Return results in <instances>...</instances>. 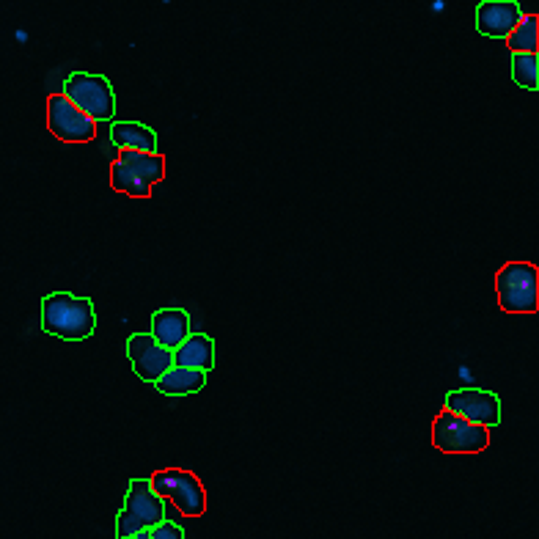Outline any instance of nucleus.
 Instances as JSON below:
<instances>
[{"instance_id":"20","label":"nucleus","mask_w":539,"mask_h":539,"mask_svg":"<svg viewBox=\"0 0 539 539\" xmlns=\"http://www.w3.org/2000/svg\"><path fill=\"white\" fill-rule=\"evenodd\" d=\"M127 539H149V531H141V534H132V537Z\"/></svg>"},{"instance_id":"4","label":"nucleus","mask_w":539,"mask_h":539,"mask_svg":"<svg viewBox=\"0 0 539 539\" xmlns=\"http://www.w3.org/2000/svg\"><path fill=\"white\" fill-rule=\"evenodd\" d=\"M149 487L157 498H168L185 517H201L207 509V493L196 473L182 468H165L149 479Z\"/></svg>"},{"instance_id":"18","label":"nucleus","mask_w":539,"mask_h":539,"mask_svg":"<svg viewBox=\"0 0 539 539\" xmlns=\"http://www.w3.org/2000/svg\"><path fill=\"white\" fill-rule=\"evenodd\" d=\"M512 77L517 86L537 91L539 88V55L517 53L512 55Z\"/></svg>"},{"instance_id":"16","label":"nucleus","mask_w":539,"mask_h":539,"mask_svg":"<svg viewBox=\"0 0 539 539\" xmlns=\"http://www.w3.org/2000/svg\"><path fill=\"white\" fill-rule=\"evenodd\" d=\"M110 185H113V190H119V193H124V196H132V198H149L152 196V185L143 179V176H138L132 168H127V165H121L119 160L110 165Z\"/></svg>"},{"instance_id":"8","label":"nucleus","mask_w":539,"mask_h":539,"mask_svg":"<svg viewBox=\"0 0 539 539\" xmlns=\"http://www.w3.org/2000/svg\"><path fill=\"white\" fill-rule=\"evenodd\" d=\"M454 416L465 418L468 424L476 427H495L501 421V402L498 396L490 391H479V388H460V391H451L446 394V407Z\"/></svg>"},{"instance_id":"15","label":"nucleus","mask_w":539,"mask_h":539,"mask_svg":"<svg viewBox=\"0 0 539 539\" xmlns=\"http://www.w3.org/2000/svg\"><path fill=\"white\" fill-rule=\"evenodd\" d=\"M119 163L132 168L135 174L143 176L149 185H157L165 176V157L163 154H143V152H119Z\"/></svg>"},{"instance_id":"5","label":"nucleus","mask_w":539,"mask_h":539,"mask_svg":"<svg viewBox=\"0 0 539 539\" xmlns=\"http://www.w3.org/2000/svg\"><path fill=\"white\" fill-rule=\"evenodd\" d=\"M64 97L94 124L97 121H110L113 113H116L113 88L102 75H88V72L69 75L64 83Z\"/></svg>"},{"instance_id":"7","label":"nucleus","mask_w":539,"mask_h":539,"mask_svg":"<svg viewBox=\"0 0 539 539\" xmlns=\"http://www.w3.org/2000/svg\"><path fill=\"white\" fill-rule=\"evenodd\" d=\"M47 127L58 141L66 143H88L97 135V124L83 116L64 94L47 99Z\"/></svg>"},{"instance_id":"9","label":"nucleus","mask_w":539,"mask_h":539,"mask_svg":"<svg viewBox=\"0 0 539 539\" xmlns=\"http://www.w3.org/2000/svg\"><path fill=\"white\" fill-rule=\"evenodd\" d=\"M127 355H130L135 374L146 383H157L171 366H174V352L160 347L149 333H135L127 341Z\"/></svg>"},{"instance_id":"13","label":"nucleus","mask_w":539,"mask_h":539,"mask_svg":"<svg viewBox=\"0 0 539 539\" xmlns=\"http://www.w3.org/2000/svg\"><path fill=\"white\" fill-rule=\"evenodd\" d=\"M110 138L121 152L157 154V135H154L152 127L138 124V121H116L110 127Z\"/></svg>"},{"instance_id":"2","label":"nucleus","mask_w":539,"mask_h":539,"mask_svg":"<svg viewBox=\"0 0 539 539\" xmlns=\"http://www.w3.org/2000/svg\"><path fill=\"white\" fill-rule=\"evenodd\" d=\"M498 306L506 314H534L539 308V273L534 264L509 262L495 275Z\"/></svg>"},{"instance_id":"6","label":"nucleus","mask_w":539,"mask_h":539,"mask_svg":"<svg viewBox=\"0 0 539 539\" xmlns=\"http://www.w3.org/2000/svg\"><path fill=\"white\" fill-rule=\"evenodd\" d=\"M432 443L446 454H479L490 446V432L443 410L432 424Z\"/></svg>"},{"instance_id":"12","label":"nucleus","mask_w":539,"mask_h":539,"mask_svg":"<svg viewBox=\"0 0 539 539\" xmlns=\"http://www.w3.org/2000/svg\"><path fill=\"white\" fill-rule=\"evenodd\" d=\"M174 366L182 369H196V372L207 374L215 366V341L201 333L187 336L174 350Z\"/></svg>"},{"instance_id":"17","label":"nucleus","mask_w":539,"mask_h":539,"mask_svg":"<svg viewBox=\"0 0 539 539\" xmlns=\"http://www.w3.org/2000/svg\"><path fill=\"white\" fill-rule=\"evenodd\" d=\"M506 39H509V50H512V55L517 53L539 55V20L534 14L520 17V22L515 25V31L509 33Z\"/></svg>"},{"instance_id":"14","label":"nucleus","mask_w":539,"mask_h":539,"mask_svg":"<svg viewBox=\"0 0 539 539\" xmlns=\"http://www.w3.org/2000/svg\"><path fill=\"white\" fill-rule=\"evenodd\" d=\"M207 383V374L196 372V369H182V366H171L168 372L157 380V391L168 396H187L201 391Z\"/></svg>"},{"instance_id":"10","label":"nucleus","mask_w":539,"mask_h":539,"mask_svg":"<svg viewBox=\"0 0 539 539\" xmlns=\"http://www.w3.org/2000/svg\"><path fill=\"white\" fill-rule=\"evenodd\" d=\"M523 17V11L515 0H484L479 11H476V28L484 36L493 39H506L515 31V25Z\"/></svg>"},{"instance_id":"3","label":"nucleus","mask_w":539,"mask_h":539,"mask_svg":"<svg viewBox=\"0 0 539 539\" xmlns=\"http://www.w3.org/2000/svg\"><path fill=\"white\" fill-rule=\"evenodd\" d=\"M165 520V501L157 498L149 487V479H132L124 509L116 520V537L127 539L132 534H141L149 528L160 526Z\"/></svg>"},{"instance_id":"19","label":"nucleus","mask_w":539,"mask_h":539,"mask_svg":"<svg viewBox=\"0 0 539 539\" xmlns=\"http://www.w3.org/2000/svg\"><path fill=\"white\" fill-rule=\"evenodd\" d=\"M149 539H185V531L171 520H163L160 526L149 528Z\"/></svg>"},{"instance_id":"1","label":"nucleus","mask_w":539,"mask_h":539,"mask_svg":"<svg viewBox=\"0 0 539 539\" xmlns=\"http://www.w3.org/2000/svg\"><path fill=\"white\" fill-rule=\"evenodd\" d=\"M42 328L58 339L83 341L97 328V314L86 297L55 292L42 300Z\"/></svg>"},{"instance_id":"11","label":"nucleus","mask_w":539,"mask_h":539,"mask_svg":"<svg viewBox=\"0 0 539 539\" xmlns=\"http://www.w3.org/2000/svg\"><path fill=\"white\" fill-rule=\"evenodd\" d=\"M160 347L174 352L182 341L190 336V317L182 308H163L152 317V333H149Z\"/></svg>"}]
</instances>
